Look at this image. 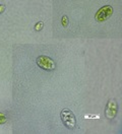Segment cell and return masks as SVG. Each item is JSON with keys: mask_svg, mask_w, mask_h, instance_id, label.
<instances>
[{"mask_svg": "<svg viewBox=\"0 0 122 134\" xmlns=\"http://www.w3.org/2000/svg\"><path fill=\"white\" fill-rule=\"evenodd\" d=\"M60 116L62 119V122L68 129H74L76 125V119L72 111L69 109H63L60 113Z\"/></svg>", "mask_w": 122, "mask_h": 134, "instance_id": "obj_1", "label": "cell"}, {"mask_svg": "<svg viewBox=\"0 0 122 134\" xmlns=\"http://www.w3.org/2000/svg\"><path fill=\"white\" fill-rule=\"evenodd\" d=\"M37 64L38 66L41 67L42 69H45V70H48V71H52L56 68V64L55 62L52 60V59L48 57V56H45V55H41L37 58Z\"/></svg>", "mask_w": 122, "mask_h": 134, "instance_id": "obj_2", "label": "cell"}, {"mask_svg": "<svg viewBox=\"0 0 122 134\" xmlns=\"http://www.w3.org/2000/svg\"><path fill=\"white\" fill-rule=\"evenodd\" d=\"M112 14H113V7L111 5H105L97 11V13L95 14V19L99 23H103L107 20Z\"/></svg>", "mask_w": 122, "mask_h": 134, "instance_id": "obj_3", "label": "cell"}, {"mask_svg": "<svg viewBox=\"0 0 122 134\" xmlns=\"http://www.w3.org/2000/svg\"><path fill=\"white\" fill-rule=\"evenodd\" d=\"M117 111H118V105H117V102L111 99L109 100L108 104H107V107L105 110V115L108 119H113L115 118L116 114H117Z\"/></svg>", "mask_w": 122, "mask_h": 134, "instance_id": "obj_4", "label": "cell"}, {"mask_svg": "<svg viewBox=\"0 0 122 134\" xmlns=\"http://www.w3.org/2000/svg\"><path fill=\"white\" fill-rule=\"evenodd\" d=\"M6 122H7V117L3 113H0V125L1 124H4Z\"/></svg>", "mask_w": 122, "mask_h": 134, "instance_id": "obj_5", "label": "cell"}, {"mask_svg": "<svg viewBox=\"0 0 122 134\" xmlns=\"http://www.w3.org/2000/svg\"><path fill=\"white\" fill-rule=\"evenodd\" d=\"M61 23H62V25L63 26H67L68 25V17L66 15H63L62 16V19H61Z\"/></svg>", "mask_w": 122, "mask_h": 134, "instance_id": "obj_6", "label": "cell"}, {"mask_svg": "<svg viewBox=\"0 0 122 134\" xmlns=\"http://www.w3.org/2000/svg\"><path fill=\"white\" fill-rule=\"evenodd\" d=\"M43 25H44V24H43L42 21H39L37 25H35V30H36V31H41V30L43 29Z\"/></svg>", "mask_w": 122, "mask_h": 134, "instance_id": "obj_7", "label": "cell"}, {"mask_svg": "<svg viewBox=\"0 0 122 134\" xmlns=\"http://www.w3.org/2000/svg\"><path fill=\"white\" fill-rule=\"evenodd\" d=\"M4 11H5V5H4V4H1V5H0V14L3 13Z\"/></svg>", "mask_w": 122, "mask_h": 134, "instance_id": "obj_8", "label": "cell"}]
</instances>
